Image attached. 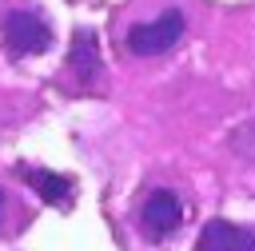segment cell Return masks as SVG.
Returning a JSON list of instances; mask_svg holds the SVG:
<instances>
[{
  "instance_id": "52a82bcc",
  "label": "cell",
  "mask_w": 255,
  "mask_h": 251,
  "mask_svg": "<svg viewBox=\"0 0 255 251\" xmlns=\"http://www.w3.org/2000/svg\"><path fill=\"white\" fill-rule=\"evenodd\" d=\"M4 215H8V195H4V187H0V227H4Z\"/></svg>"
},
{
  "instance_id": "3957f363",
  "label": "cell",
  "mask_w": 255,
  "mask_h": 251,
  "mask_svg": "<svg viewBox=\"0 0 255 251\" xmlns=\"http://www.w3.org/2000/svg\"><path fill=\"white\" fill-rule=\"evenodd\" d=\"M139 231L147 239H167L179 223H183V199L171 187H151L139 203Z\"/></svg>"
},
{
  "instance_id": "5b68a950",
  "label": "cell",
  "mask_w": 255,
  "mask_h": 251,
  "mask_svg": "<svg viewBox=\"0 0 255 251\" xmlns=\"http://www.w3.org/2000/svg\"><path fill=\"white\" fill-rule=\"evenodd\" d=\"M68 72L80 84L100 80V48H96V32L92 28H76L72 36V52H68Z\"/></svg>"
},
{
  "instance_id": "8992f818",
  "label": "cell",
  "mask_w": 255,
  "mask_h": 251,
  "mask_svg": "<svg viewBox=\"0 0 255 251\" xmlns=\"http://www.w3.org/2000/svg\"><path fill=\"white\" fill-rule=\"evenodd\" d=\"M24 179H28V187H32L48 207H68V203H72V195H76V183H72L68 175H60V171L24 167Z\"/></svg>"
},
{
  "instance_id": "277c9868",
  "label": "cell",
  "mask_w": 255,
  "mask_h": 251,
  "mask_svg": "<svg viewBox=\"0 0 255 251\" xmlns=\"http://www.w3.org/2000/svg\"><path fill=\"white\" fill-rule=\"evenodd\" d=\"M195 251H255V227L231 223V219H207Z\"/></svg>"
},
{
  "instance_id": "6da1fadb",
  "label": "cell",
  "mask_w": 255,
  "mask_h": 251,
  "mask_svg": "<svg viewBox=\"0 0 255 251\" xmlns=\"http://www.w3.org/2000/svg\"><path fill=\"white\" fill-rule=\"evenodd\" d=\"M179 36H183V12L167 8V12H159V16L143 20V24H131L124 44H128L131 56H163V52L175 48Z\"/></svg>"
},
{
  "instance_id": "7a4b0ae2",
  "label": "cell",
  "mask_w": 255,
  "mask_h": 251,
  "mask_svg": "<svg viewBox=\"0 0 255 251\" xmlns=\"http://www.w3.org/2000/svg\"><path fill=\"white\" fill-rule=\"evenodd\" d=\"M0 32H4V48H8V56H16V60L36 56V52H44V48L52 44V28H48V20H44L40 12H32V8H12V12L4 16Z\"/></svg>"
}]
</instances>
